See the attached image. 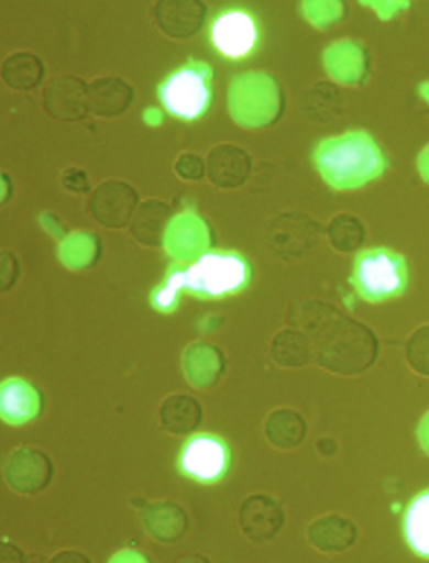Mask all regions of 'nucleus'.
Here are the masks:
<instances>
[{
    "label": "nucleus",
    "mask_w": 429,
    "mask_h": 563,
    "mask_svg": "<svg viewBox=\"0 0 429 563\" xmlns=\"http://www.w3.org/2000/svg\"><path fill=\"white\" fill-rule=\"evenodd\" d=\"M408 262L398 252L377 246L361 252L354 261L351 284L361 299L371 303L398 299L408 289Z\"/></svg>",
    "instance_id": "obj_4"
},
{
    "label": "nucleus",
    "mask_w": 429,
    "mask_h": 563,
    "mask_svg": "<svg viewBox=\"0 0 429 563\" xmlns=\"http://www.w3.org/2000/svg\"><path fill=\"white\" fill-rule=\"evenodd\" d=\"M328 233L332 246L342 254H351V252L358 251L366 239V230H364L361 220L355 219L354 216H349V213H341V216L336 217L329 225Z\"/></svg>",
    "instance_id": "obj_24"
},
{
    "label": "nucleus",
    "mask_w": 429,
    "mask_h": 563,
    "mask_svg": "<svg viewBox=\"0 0 429 563\" xmlns=\"http://www.w3.org/2000/svg\"><path fill=\"white\" fill-rule=\"evenodd\" d=\"M44 76V64L32 53H15L2 64V79L14 89H32Z\"/></svg>",
    "instance_id": "obj_21"
},
{
    "label": "nucleus",
    "mask_w": 429,
    "mask_h": 563,
    "mask_svg": "<svg viewBox=\"0 0 429 563\" xmlns=\"http://www.w3.org/2000/svg\"><path fill=\"white\" fill-rule=\"evenodd\" d=\"M175 169L184 180H200L205 169L204 159L194 153H185L176 162Z\"/></svg>",
    "instance_id": "obj_27"
},
{
    "label": "nucleus",
    "mask_w": 429,
    "mask_h": 563,
    "mask_svg": "<svg viewBox=\"0 0 429 563\" xmlns=\"http://www.w3.org/2000/svg\"><path fill=\"white\" fill-rule=\"evenodd\" d=\"M2 419L12 427H22L32 421L41 411V396L35 387L19 377H11L2 384L0 395Z\"/></svg>",
    "instance_id": "obj_14"
},
{
    "label": "nucleus",
    "mask_w": 429,
    "mask_h": 563,
    "mask_svg": "<svg viewBox=\"0 0 429 563\" xmlns=\"http://www.w3.org/2000/svg\"><path fill=\"white\" fill-rule=\"evenodd\" d=\"M172 217L168 205L152 200L143 205L133 222V235L145 245H162L166 222Z\"/></svg>",
    "instance_id": "obj_23"
},
{
    "label": "nucleus",
    "mask_w": 429,
    "mask_h": 563,
    "mask_svg": "<svg viewBox=\"0 0 429 563\" xmlns=\"http://www.w3.org/2000/svg\"><path fill=\"white\" fill-rule=\"evenodd\" d=\"M160 31L173 40H188L200 31L207 19V5L197 0H163L155 8Z\"/></svg>",
    "instance_id": "obj_11"
},
{
    "label": "nucleus",
    "mask_w": 429,
    "mask_h": 563,
    "mask_svg": "<svg viewBox=\"0 0 429 563\" xmlns=\"http://www.w3.org/2000/svg\"><path fill=\"white\" fill-rule=\"evenodd\" d=\"M110 563H152L150 559H146L143 553L134 552V550H123V552L117 553Z\"/></svg>",
    "instance_id": "obj_30"
},
{
    "label": "nucleus",
    "mask_w": 429,
    "mask_h": 563,
    "mask_svg": "<svg viewBox=\"0 0 429 563\" xmlns=\"http://www.w3.org/2000/svg\"><path fill=\"white\" fill-rule=\"evenodd\" d=\"M360 530L354 521L338 514L324 515L307 528V540L322 553H341L355 545Z\"/></svg>",
    "instance_id": "obj_12"
},
{
    "label": "nucleus",
    "mask_w": 429,
    "mask_h": 563,
    "mask_svg": "<svg viewBox=\"0 0 429 563\" xmlns=\"http://www.w3.org/2000/svg\"><path fill=\"white\" fill-rule=\"evenodd\" d=\"M299 324L316 332V361L331 373L358 376L374 366L380 356V341L363 322L316 302L304 312Z\"/></svg>",
    "instance_id": "obj_1"
},
{
    "label": "nucleus",
    "mask_w": 429,
    "mask_h": 563,
    "mask_svg": "<svg viewBox=\"0 0 429 563\" xmlns=\"http://www.w3.org/2000/svg\"><path fill=\"white\" fill-rule=\"evenodd\" d=\"M252 162L245 150L235 145H220L208 155V176L220 188H237L245 184Z\"/></svg>",
    "instance_id": "obj_13"
},
{
    "label": "nucleus",
    "mask_w": 429,
    "mask_h": 563,
    "mask_svg": "<svg viewBox=\"0 0 429 563\" xmlns=\"http://www.w3.org/2000/svg\"><path fill=\"white\" fill-rule=\"evenodd\" d=\"M306 434V419L293 409H277L265 421V437L280 450L299 446Z\"/></svg>",
    "instance_id": "obj_20"
},
{
    "label": "nucleus",
    "mask_w": 429,
    "mask_h": 563,
    "mask_svg": "<svg viewBox=\"0 0 429 563\" xmlns=\"http://www.w3.org/2000/svg\"><path fill=\"white\" fill-rule=\"evenodd\" d=\"M201 419H204V409L191 396H169L160 408V422L172 434L194 433L200 427Z\"/></svg>",
    "instance_id": "obj_16"
},
{
    "label": "nucleus",
    "mask_w": 429,
    "mask_h": 563,
    "mask_svg": "<svg viewBox=\"0 0 429 563\" xmlns=\"http://www.w3.org/2000/svg\"><path fill=\"white\" fill-rule=\"evenodd\" d=\"M314 162L334 190H355L386 172L387 162L376 140L366 131H349L320 141Z\"/></svg>",
    "instance_id": "obj_2"
},
{
    "label": "nucleus",
    "mask_w": 429,
    "mask_h": 563,
    "mask_svg": "<svg viewBox=\"0 0 429 563\" xmlns=\"http://www.w3.org/2000/svg\"><path fill=\"white\" fill-rule=\"evenodd\" d=\"M272 357L280 366H306L314 360V349L306 334L293 329H285L275 335L272 342Z\"/></svg>",
    "instance_id": "obj_22"
},
{
    "label": "nucleus",
    "mask_w": 429,
    "mask_h": 563,
    "mask_svg": "<svg viewBox=\"0 0 429 563\" xmlns=\"http://www.w3.org/2000/svg\"><path fill=\"white\" fill-rule=\"evenodd\" d=\"M418 440L422 450H425V453L429 456V411L426 412L425 418L419 422Z\"/></svg>",
    "instance_id": "obj_31"
},
{
    "label": "nucleus",
    "mask_w": 429,
    "mask_h": 563,
    "mask_svg": "<svg viewBox=\"0 0 429 563\" xmlns=\"http://www.w3.org/2000/svg\"><path fill=\"white\" fill-rule=\"evenodd\" d=\"M232 465L229 443L217 434L198 433L188 438L178 454L182 475L200 485L222 482Z\"/></svg>",
    "instance_id": "obj_6"
},
{
    "label": "nucleus",
    "mask_w": 429,
    "mask_h": 563,
    "mask_svg": "<svg viewBox=\"0 0 429 563\" xmlns=\"http://www.w3.org/2000/svg\"><path fill=\"white\" fill-rule=\"evenodd\" d=\"M4 476L8 485L19 495H35L50 486L54 465L44 451L22 446L6 460Z\"/></svg>",
    "instance_id": "obj_7"
},
{
    "label": "nucleus",
    "mask_w": 429,
    "mask_h": 563,
    "mask_svg": "<svg viewBox=\"0 0 429 563\" xmlns=\"http://www.w3.org/2000/svg\"><path fill=\"white\" fill-rule=\"evenodd\" d=\"M213 69L210 64L190 59L173 70L158 86V98L165 110L184 121L205 117L213 99Z\"/></svg>",
    "instance_id": "obj_5"
},
{
    "label": "nucleus",
    "mask_w": 429,
    "mask_h": 563,
    "mask_svg": "<svg viewBox=\"0 0 429 563\" xmlns=\"http://www.w3.org/2000/svg\"><path fill=\"white\" fill-rule=\"evenodd\" d=\"M257 24L252 15L243 11L223 12L215 19L211 27V41L213 46L223 56L240 59L252 53L257 44Z\"/></svg>",
    "instance_id": "obj_8"
},
{
    "label": "nucleus",
    "mask_w": 429,
    "mask_h": 563,
    "mask_svg": "<svg viewBox=\"0 0 429 563\" xmlns=\"http://www.w3.org/2000/svg\"><path fill=\"white\" fill-rule=\"evenodd\" d=\"M403 532L409 549L429 560V488L413 498L403 520Z\"/></svg>",
    "instance_id": "obj_18"
},
{
    "label": "nucleus",
    "mask_w": 429,
    "mask_h": 563,
    "mask_svg": "<svg viewBox=\"0 0 429 563\" xmlns=\"http://www.w3.org/2000/svg\"><path fill=\"white\" fill-rule=\"evenodd\" d=\"M406 363L413 373L429 377V324L419 325L406 341Z\"/></svg>",
    "instance_id": "obj_26"
},
{
    "label": "nucleus",
    "mask_w": 429,
    "mask_h": 563,
    "mask_svg": "<svg viewBox=\"0 0 429 563\" xmlns=\"http://www.w3.org/2000/svg\"><path fill=\"white\" fill-rule=\"evenodd\" d=\"M176 563H211L210 560L207 559V556L201 555H187L182 556L180 560Z\"/></svg>",
    "instance_id": "obj_33"
},
{
    "label": "nucleus",
    "mask_w": 429,
    "mask_h": 563,
    "mask_svg": "<svg viewBox=\"0 0 429 563\" xmlns=\"http://www.w3.org/2000/svg\"><path fill=\"white\" fill-rule=\"evenodd\" d=\"M133 99V89L117 78H102L88 89V106L99 117H117L127 111Z\"/></svg>",
    "instance_id": "obj_17"
},
{
    "label": "nucleus",
    "mask_w": 429,
    "mask_h": 563,
    "mask_svg": "<svg viewBox=\"0 0 429 563\" xmlns=\"http://www.w3.org/2000/svg\"><path fill=\"white\" fill-rule=\"evenodd\" d=\"M143 523H145L146 532L162 543L180 540L190 527V521H188L184 508L169 504V501L146 508L145 514H143Z\"/></svg>",
    "instance_id": "obj_15"
},
{
    "label": "nucleus",
    "mask_w": 429,
    "mask_h": 563,
    "mask_svg": "<svg viewBox=\"0 0 429 563\" xmlns=\"http://www.w3.org/2000/svg\"><path fill=\"white\" fill-rule=\"evenodd\" d=\"M418 166L422 178H425L429 184V146H426V148L422 150L421 155H419Z\"/></svg>",
    "instance_id": "obj_32"
},
{
    "label": "nucleus",
    "mask_w": 429,
    "mask_h": 563,
    "mask_svg": "<svg viewBox=\"0 0 429 563\" xmlns=\"http://www.w3.org/2000/svg\"><path fill=\"white\" fill-rule=\"evenodd\" d=\"M44 106L50 114L59 120L75 121L85 117L88 106V91L79 79L67 78V96L51 85L44 92Z\"/></svg>",
    "instance_id": "obj_19"
},
{
    "label": "nucleus",
    "mask_w": 429,
    "mask_h": 563,
    "mask_svg": "<svg viewBox=\"0 0 429 563\" xmlns=\"http://www.w3.org/2000/svg\"><path fill=\"white\" fill-rule=\"evenodd\" d=\"M185 292L184 272L182 264H173L166 272L165 280L152 292V306L158 312H175L180 306L182 294Z\"/></svg>",
    "instance_id": "obj_25"
},
{
    "label": "nucleus",
    "mask_w": 429,
    "mask_h": 563,
    "mask_svg": "<svg viewBox=\"0 0 429 563\" xmlns=\"http://www.w3.org/2000/svg\"><path fill=\"white\" fill-rule=\"evenodd\" d=\"M50 563H91V560L78 550H61Z\"/></svg>",
    "instance_id": "obj_29"
},
{
    "label": "nucleus",
    "mask_w": 429,
    "mask_h": 563,
    "mask_svg": "<svg viewBox=\"0 0 429 563\" xmlns=\"http://www.w3.org/2000/svg\"><path fill=\"white\" fill-rule=\"evenodd\" d=\"M185 292L197 299L220 300L235 296L252 280L250 262L239 252L208 251L182 264Z\"/></svg>",
    "instance_id": "obj_3"
},
{
    "label": "nucleus",
    "mask_w": 429,
    "mask_h": 563,
    "mask_svg": "<svg viewBox=\"0 0 429 563\" xmlns=\"http://www.w3.org/2000/svg\"><path fill=\"white\" fill-rule=\"evenodd\" d=\"M239 523L252 542H268L284 528V508L268 495H250L240 507Z\"/></svg>",
    "instance_id": "obj_9"
},
{
    "label": "nucleus",
    "mask_w": 429,
    "mask_h": 563,
    "mask_svg": "<svg viewBox=\"0 0 429 563\" xmlns=\"http://www.w3.org/2000/svg\"><path fill=\"white\" fill-rule=\"evenodd\" d=\"M138 195L123 181H106L91 197L92 217L108 229H123L136 208Z\"/></svg>",
    "instance_id": "obj_10"
},
{
    "label": "nucleus",
    "mask_w": 429,
    "mask_h": 563,
    "mask_svg": "<svg viewBox=\"0 0 429 563\" xmlns=\"http://www.w3.org/2000/svg\"><path fill=\"white\" fill-rule=\"evenodd\" d=\"M0 563H25L24 553L14 543L4 540L0 550Z\"/></svg>",
    "instance_id": "obj_28"
}]
</instances>
